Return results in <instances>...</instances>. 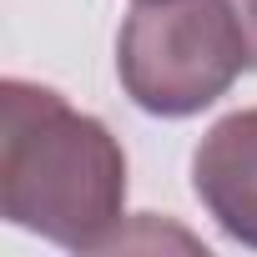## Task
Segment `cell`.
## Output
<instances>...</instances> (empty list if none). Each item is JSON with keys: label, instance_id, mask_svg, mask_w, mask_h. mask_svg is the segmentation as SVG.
I'll list each match as a JSON object with an SVG mask.
<instances>
[{"label": "cell", "instance_id": "obj_1", "mask_svg": "<svg viewBox=\"0 0 257 257\" xmlns=\"http://www.w3.org/2000/svg\"><path fill=\"white\" fill-rule=\"evenodd\" d=\"M0 217L66 252L121 242L126 152L111 126L36 81H0Z\"/></svg>", "mask_w": 257, "mask_h": 257}, {"label": "cell", "instance_id": "obj_2", "mask_svg": "<svg viewBox=\"0 0 257 257\" xmlns=\"http://www.w3.org/2000/svg\"><path fill=\"white\" fill-rule=\"evenodd\" d=\"M247 66V41L227 0H137L116 36V76L147 116H197L222 101Z\"/></svg>", "mask_w": 257, "mask_h": 257}, {"label": "cell", "instance_id": "obj_4", "mask_svg": "<svg viewBox=\"0 0 257 257\" xmlns=\"http://www.w3.org/2000/svg\"><path fill=\"white\" fill-rule=\"evenodd\" d=\"M237 26H242V41H247V66L257 71V0H227Z\"/></svg>", "mask_w": 257, "mask_h": 257}, {"label": "cell", "instance_id": "obj_3", "mask_svg": "<svg viewBox=\"0 0 257 257\" xmlns=\"http://www.w3.org/2000/svg\"><path fill=\"white\" fill-rule=\"evenodd\" d=\"M192 192L242 247H257V106L222 116L192 152Z\"/></svg>", "mask_w": 257, "mask_h": 257}]
</instances>
